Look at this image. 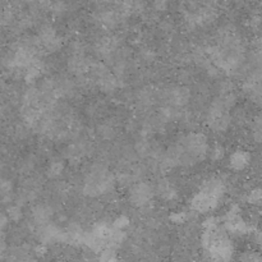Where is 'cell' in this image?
Listing matches in <instances>:
<instances>
[{
  "mask_svg": "<svg viewBox=\"0 0 262 262\" xmlns=\"http://www.w3.org/2000/svg\"><path fill=\"white\" fill-rule=\"evenodd\" d=\"M14 196V189H13L12 182L8 179L0 181V200L3 202H10Z\"/></svg>",
  "mask_w": 262,
  "mask_h": 262,
  "instance_id": "obj_8",
  "label": "cell"
},
{
  "mask_svg": "<svg viewBox=\"0 0 262 262\" xmlns=\"http://www.w3.org/2000/svg\"><path fill=\"white\" fill-rule=\"evenodd\" d=\"M247 201L251 205H255V206H262V189L261 188H255L248 193Z\"/></svg>",
  "mask_w": 262,
  "mask_h": 262,
  "instance_id": "obj_10",
  "label": "cell"
},
{
  "mask_svg": "<svg viewBox=\"0 0 262 262\" xmlns=\"http://www.w3.org/2000/svg\"><path fill=\"white\" fill-rule=\"evenodd\" d=\"M53 215L54 210L49 204H37L31 210L32 222L37 228L43 227L46 224H50Z\"/></svg>",
  "mask_w": 262,
  "mask_h": 262,
  "instance_id": "obj_5",
  "label": "cell"
},
{
  "mask_svg": "<svg viewBox=\"0 0 262 262\" xmlns=\"http://www.w3.org/2000/svg\"><path fill=\"white\" fill-rule=\"evenodd\" d=\"M2 115H3V107L2 105H0V118H2Z\"/></svg>",
  "mask_w": 262,
  "mask_h": 262,
  "instance_id": "obj_16",
  "label": "cell"
},
{
  "mask_svg": "<svg viewBox=\"0 0 262 262\" xmlns=\"http://www.w3.org/2000/svg\"><path fill=\"white\" fill-rule=\"evenodd\" d=\"M5 250H7V237L4 232H0V255L4 253Z\"/></svg>",
  "mask_w": 262,
  "mask_h": 262,
  "instance_id": "obj_14",
  "label": "cell"
},
{
  "mask_svg": "<svg viewBox=\"0 0 262 262\" xmlns=\"http://www.w3.org/2000/svg\"><path fill=\"white\" fill-rule=\"evenodd\" d=\"M155 188L146 182H136L129 187V202L136 207H147L155 196Z\"/></svg>",
  "mask_w": 262,
  "mask_h": 262,
  "instance_id": "obj_3",
  "label": "cell"
},
{
  "mask_svg": "<svg viewBox=\"0 0 262 262\" xmlns=\"http://www.w3.org/2000/svg\"><path fill=\"white\" fill-rule=\"evenodd\" d=\"M9 222L10 220L8 217V215L5 212H0V232H4V229L8 227Z\"/></svg>",
  "mask_w": 262,
  "mask_h": 262,
  "instance_id": "obj_13",
  "label": "cell"
},
{
  "mask_svg": "<svg viewBox=\"0 0 262 262\" xmlns=\"http://www.w3.org/2000/svg\"><path fill=\"white\" fill-rule=\"evenodd\" d=\"M253 135H255L256 140L262 142V118L256 120L255 129H253Z\"/></svg>",
  "mask_w": 262,
  "mask_h": 262,
  "instance_id": "obj_12",
  "label": "cell"
},
{
  "mask_svg": "<svg viewBox=\"0 0 262 262\" xmlns=\"http://www.w3.org/2000/svg\"><path fill=\"white\" fill-rule=\"evenodd\" d=\"M227 193V183L219 177L204 182L200 191L192 197L191 207L196 214H207L216 209Z\"/></svg>",
  "mask_w": 262,
  "mask_h": 262,
  "instance_id": "obj_1",
  "label": "cell"
},
{
  "mask_svg": "<svg viewBox=\"0 0 262 262\" xmlns=\"http://www.w3.org/2000/svg\"><path fill=\"white\" fill-rule=\"evenodd\" d=\"M38 43L42 46L45 50L56 51L61 46V38L56 33V31L51 27H43L38 33Z\"/></svg>",
  "mask_w": 262,
  "mask_h": 262,
  "instance_id": "obj_4",
  "label": "cell"
},
{
  "mask_svg": "<svg viewBox=\"0 0 262 262\" xmlns=\"http://www.w3.org/2000/svg\"><path fill=\"white\" fill-rule=\"evenodd\" d=\"M106 262H118V261L115 260V257H112V258H110V260H107Z\"/></svg>",
  "mask_w": 262,
  "mask_h": 262,
  "instance_id": "obj_15",
  "label": "cell"
},
{
  "mask_svg": "<svg viewBox=\"0 0 262 262\" xmlns=\"http://www.w3.org/2000/svg\"><path fill=\"white\" fill-rule=\"evenodd\" d=\"M7 215L8 217H9L10 222L18 223L23 217L22 207H20L19 205H12V206H9V209H8Z\"/></svg>",
  "mask_w": 262,
  "mask_h": 262,
  "instance_id": "obj_9",
  "label": "cell"
},
{
  "mask_svg": "<svg viewBox=\"0 0 262 262\" xmlns=\"http://www.w3.org/2000/svg\"><path fill=\"white\" fill-rule=\"evenodd\" d=\"M251 163V155L250 152L245 150H238L232 154L229 159L230 168L235 171H242L250 165Z\"/></svg>",
  "mask_w": 262,
  "mask_h": 262,
  "instance_id": "obj_7",
  "label": "cell"
},
{
  "mask_svg": "<svg viewBox=\"0 0 262 262\" xmlns=\"http://www.w3.org/2000/svg\"><path fill=\"white\" fill-rule=\"evenodd\" d=\"M155 192L161 197V200L166 202H171L178 197V191H177L176 186L171 183L170 181L166 179H161L156 186Z\"/></svg>",
  "mask_w": 262,
  "mask_h": 262,
  "instance_id": "obj_6",
  "label": "cell"
},
{
  "mask_svg": "<svg viewBox=\"0 0 262 262\" xmlns=\"http://www.w3.org/2000/svg\"><path fill=\"white\" fill-rule=\"evenodd\" d=\"M241 262H262V257L256 252H247L242 256Z\"/></svg>",
  "mask_w": 262,
  "mask_h": 262,
  "instance_id": "obj_11",
  "label": "cell"
},
{
  "mask_svg": "<svg viewBox=\"0 0 262 262\" xmlns=\"http://www.w3.org/2000/svg\"><path fill=\"white\" fill-rule=\"evenodd\" d=\"M115 179L109 169L102 164H95L84 174L82 191L90 197H99L112 193Z\"/></svg>",
  "mask_w": 262,
  "mask_h": 262,
  "instance_id": "obj_2",
  "label": "cell"
}]
</instances>
